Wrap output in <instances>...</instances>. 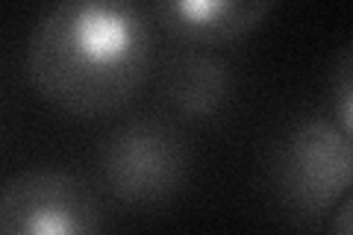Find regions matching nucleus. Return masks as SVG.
Masks as SVG:
<instances>
[{
    "instance_id": "nucleus-8",
    "label": "nucleus",
    "mask_w": 353,
    "mask_h": 235,
    "mask_svg": "<svg viewBox=\"0 0 353 235\" xmlns=\"http://www.w3.org/2000/svg\"><path fill=\"white\" fill-rule=\"evenodd\" d=\"M350 206H353V200H350V192H347L333 206V212H330V229H333V232L350 235V229H353V223H350Z\"/></svg>"
},
{
    "instance_id": "nucleus-6",
    "label": "nucleus",
    "mask_w": 353,
    "mask_h": 235,
    "mask_svg": "<svg viewBox=\"0 0 353 235\" xmlns=\"http://www.w3.org/2000/svg\"><path fill=\"white\" fill-rule=\"evenodd\" d=\"M236 76L224 56L206 48L176 50L162 71V97L185 121H212L230 106Z\"/></svg>"
},
{
    "instance_id": "nucleus-3",
    "label": "nucleus",
    "mask_w": 353,
    "mask_h": 235,
    "mask_svg": "<svg viewBox=\"0 0 353 235\" xmlns=\"http://www.w3.org/2000/svg\"><path fill=\"white\" fill-rule=\"evenodd\" d=\"M192 150L171 124L139 118L121 124L101 150V174L118 203L157 209L171 203L189 180Z\"/></svg>"
},
{
    "instance_id": "nucleus-7",
    "label": "nucleus",
    "mask_w": 353,
    "mask_h": 235,
    "mask_svg": "<svg viewBox=\"0 0 353 235\" xmlns=\"http://www.w3.org/2000/svg\"><path fill=\"white\" fill-rule=\"evenodd\" d=\"M333 88V97H336V124L353 136V56L350 48L341 53L339 59V68H336V80L330 83Z\"/></svg>"
},
{
    "instance_id": "nucleus-4",
    "label": "nucleus",
    "mask_w": 353,
    "mask_h": 235,
    "mask_svg": "<svg viewBox=\"0 0 353 235\" xmlns=\"http://www.w3.org/2000/svg\"><path fill=\"white\" fill-rule=\"evenodd\" d=\"M106 229V212L71 171L32 167L0 188V235H92Z\"/></svg>"
},
{
    "instance_id": "nucleus-5",
    "label": "nucleus",
    "mask_w": 353,
    "mask_h": 235,
    "mask_svg": "<svg viewBox=\"0 0 353 235\" xmlns=\"http://www.w3.org/2000/svg\"><path fill=\"white\" fill-rule=\"evenodd\" d=\"M277 0H153L157 24L185 48H227L256 32Z\"/></svg>"
},
{
    "instance_id": "nucleus-1",
    "label": "nucleus",
    "mask_w": 353,
    "mask_h": 235,
    "mask_svg": "<svg viewBox=\"0 0 353 235\" xmlns=\"http://www.w3.org/2000/svg\"><path fill=\"white\" fill-rule=\"evenodd\" d=\"M157 39L136 0H57L30 32L27 80L74 118L115 115L145 88Z\"/></svg>"
},
{
    "instance_id": "nucleus-2",
    "label": "nucleus",
    "mask_w": 353,
    "mask_h": 235,
    "mask_svg": "<svg viewBox=\"0 0 353 235\" xmlns=\"http://www.w3.org/2000/svg\"><path fill=\"white\" fill-rule=\"evenodd\" d=\"M353 147L333 118H306L283 136L271 159L280 203L303 223H321L350 192Z\"/></svg>"
}]
</instances>
